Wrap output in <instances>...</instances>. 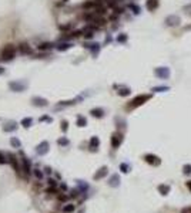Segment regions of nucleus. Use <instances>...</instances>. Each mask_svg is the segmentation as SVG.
Returning a JSON list of instances; mask_svg holds the SVG:
<instances>
[{
  "label": "nucleus",
  "instance_id": "1",
  "mask_svg": "<svg viewBox=\"0 0 191 213\" xmlns=\"http://www.w3.org/2000/svg\"><path fill=\"white\" fill-rule=\"evenodd\" d=\"M150 98H151V94H140V95L134 97V98L127 104V110H134L137 106L143 105V104H144L146 101H148Z\"/></svg>",
  "mask_w": 191,
  "mask_h": 213
},
{
  "label": "nucleus",
  "instance_id": "2",
  "mask_svg": "<svg viewBox=\"0 0 191 213\" xmlns=\"http://www.w3.org/2000/svg\"><path fill=\"white\" fill-rule=\"evenodd\" d=\"M16 56V46L14 44H6L2 50V58L4 61H12Z\"/></svg>",
  "mask_w": 191,
  "mask_h": 213
},
{
  "label": "nucleus",
  "instance_id": "3",
  "mask_svg": "<svg viewBox=\"0 0 191 213\" xmlns=\"http://www.w3.org/2000/svg\"><path fill=\"white\" fill-rule=\"evenodd\" d=\"M7 155V159H9V163H10L12 166H13V169L16 170V173L19 175V176H21V165L19 163V159H17L16 156H14L13 153H6Z\"/></svg>",
  "mask_w": 191,
  "mask_h": 213
},
{
  "label": "nucleus",
  "instance_id": "4",
  "mask_svg": "<svg viewBox=\"0 0 191 213\" xmlns=\"http://www.w3.org/2000/svg\"><path fill=\"white\" fill-rule=\"evenodd\" d=\"M20 158H21V170H23L24 173H26V176H29L31 173V161L29 159V158L24 156V153L20 152Z\"/></svg>",
  "mask_w": 191,
  "mask_h": 213
},
{
  "label": "nucleus",
  "instance_id": "5",
  "mask_svg": "<svg viewBox=\"0 0 191 213\" xmlns=\"http://www.w3.org/2000/svg\"><path fill=\"white\" fill-rule=\"evenodd\" d=\"M154 74L161 80H167V78H170V68L168 67H157L154 70Z\"/></svg>",
  "mask_w": 191,
  "mask_h": 213
},
{
  "label": "nucleus",
  "instance_id": "6",
  "mask_svg": "<svg viewBox=\"0 0 191 213\" xmlns=\"http://www.w3.org/2000/svg\"><path fill=\"white\" fill-rule=\"evenodd\" d=\"M121 142H123V134L114 132L113 135H111V147H113L114 149H117V148L121 145Z\"/></svg>",
  "mask_w": 191,
  "mask_h": 213
},
{
  "label": "nucleus",
  "instance_id": "7",
  "mask_svg": "<svg viewBox=\"0 0 191 213\" xmlns=\"http://www.w3.org/2000/svg\"><path fill=\"white\" fill-rule=\"evenodd\" d=\"M49 149H50V145H49V142H47V141H43V142H40L39 145H37L36 152H37V155L43 156V155H46V153L49 152Z\"/></svg>",
  "mask_w": 191,
  "mask_h": 213
},
{
  "label": "nucleus",
  "instance_id": "8",
  "mask_svg": "<svg viewBox=\"0 0 191 213\" xmlns=\"http://www.w3.org/2000/svg\"><path fill=\"white\" fill-rule=\"evenodd\" d=\"M180 23H181L180 17L175 16V14H171V16L165 17V24H167L168 27H175V26H178Z\"/></svg>",
  "mask_w": 191,
  "mask_h": 213
},
{
  "label": "nucleus",
  "instance_id": "9",
  "mask_svg": "<svg viewBox=\"0 0 191 213\" xmlns=\"http://www.w3.org/2000/svg\"><path fill=\"white\" fill-rule=\"evenodd\" d=\"M9 88L12 91H14V93H21L26 88V84L19 83V81H12V83H9Z\"/></svg>",
  "mask_w": 191,
  "mask_h": 213
},
{
  "label": "nucleus",
  "instance_id": "10",
  "mask_svg": "<svg viewBox=\"0 0 191 213\" xmlns=\"http://www.w3.org/2000/svg\"><path fill=\"white\" fill-rule=\"evenodd\" d=\"M144 161H146L147 163H150V165H157V166L161 163V159H160V158H158L157 155H151V153H147V155H146V156H144Z\"/></svg>",
  "mask_w": 191,
  "mask_h": 213
},
{
  "label": "nucleus",
  "instance_id": "11",
  "mask_svg": "<svg viewBox=\"0 0 191 213\" xmlns=\"http://www.w3.org/2000/svg\"><path fill=\"white\" fill-rule=\"evenodd\" d=\"M31 102H33V105H36V106H47L49 105V101H47L46 98H43V97H33V98H31Z\"/></svg>",
  "mask_w": 191,
  "mask_h": 213
},
{
  "label": "nucleus",
  "instance_id": "12",
  "mask_svg": "<svg viewBox=\"0 0 191 213\" xmlns=\"http://www.w3.org/2000/svg\"><path fill=\"white\" fill-rule=\"evenodd\" d=\"M108 173V168L107 166H101L100 169L97 170V172L94 173V176H93V179L94 180H100V179H103L106 175Z\"/></svg>",
  "mask_w": 191,
  "mask_h": 213
},
{
  "label": "nucleus",
  "instance_id": "13",
  "mask_svg": "<svg viewBox=\"0 0 191 213\" xmlns=\"http://www.w3.org/2000/svg\"><path fill=\"white\" fill-rule=\"evenodd\" d=\"M19 50H20V53L24 54V56H26V54H31V53H33V48H31V47L29 46L27 43H20V44H19Z\"/></svg>",
  "mask_w": 191,
  "mask_h": 213
},
{
  "label": "nucleus",
  "instance_id": "14",
  "mask_svg": "<svg viewBox=\"0 0 191 213\" xmlns=\"http://www.w3.org/2000/svg\"><path fill=\"white\" fill-rule=\"evenodd\" d=\"M158 7V0H147L146 2V9L148 11H154Z\"/></svg>",
  "mask_w": 191,
  "mask_h": 213
},
{
  "label": "nucleus",
  "instance_id": "15",
  "mask_svg": "<svg viewBox=\"0 0 191 213\" xmlns=\"http://www.w3.org/2000/svg\"><path fill=\"white\" fill-rule=\"evenodd\" d=\"M17 127H19V124L17 122H9L3 127V131L4 132H13V131L17 129Z\"/></svg>",
  "mask_w": 191,
  "mask_h": 213
},
{
  "label": "nucleus",
  "instance_id": "16",
  "mask_svg": "<svg viewBox=\"0 0 191 213\" xmlns=\"http://www.w3.org/2000/svg\"><path fill=\"white\" fill-rule=\"evenodd\" d=\"M90 114L94 118H103L104 117V110L103 108H93V110L90 111Z\"/></svg>",
  "mask_w": 191,
  "mask_h": 213
},
{
  "label": "nucleus",
  "instance_id": "17",
  "mask_svg": "<svg viewBox=\"0 0 191 213\" xmlns=\"http://www.w3.org/2000/svg\"><path fill=\"white\" fill-rule=\"evenodd\" d=\"M98 145H100V139H98L97 137H91V139H90V148H91V151H97Z\"/></svg>",
  "mask_w": 191,
  "mask_h": 213
},
{
  "label": "nucleus",
  "instance_id": "18",
  "mask_svg": "<svg viewBox=\"0 0 191 213\" xmlns=\"http://www.w3.org/2000/svg\"><path fill=\"white\" fill-rule=\"evenodd\" d=\"M108 185L113 188H117L118 185H120V178H118V175H113V176L110 178V180H108Z\"/></svg>",
  "mask_w": 191,
  "mask_h": 213
},
{
  "label": "nucleus",
  "instance_id": "19",
  "mask_svg": "<svg viewBox=\"0 0 191 213\" xmlns=\"http://www.w3.org/2000/svg\"><path fill=\"white\" fill-rule=\"evenodd\" d=\"M94 29H91V27H88V29H84L83 30V36H84V39H93V36H94Z\"/></svg>",
  "mask_w": 191,
  "mask_h": 213
},
{
  "label": "nucleus",
  "instance_id": "20",
  "mask_svg": "<svg viewBox=\"0 0 191 213\" xmlns=\"http://www.w3.org/2000/svg\"><path fill=\"white\" fill-rule=\"evenodd\" d=\"M117 94L120 97H127V95H130L131 94V90L128 88V87H123V88H120V90L117 91Z\"/></svg>",
  "mask_w": 191,
  "mask_h": 213
},
{
  "label": "nucleus",
  "instance_id": "21",
  "mask_svg": "<svg viewBox=\"0 0 191 213\" xmlns=\"http://www.w3.org/2000/svg\"><path fill=\"white\" fill-rule=\"evenodd\" d=\"M73 47V44L71 43H60L59 46H57V50L59 51H66V50H69V48H71Z\"/></svg>",
  "mask_w": 191,
  "mask_h": 213
},
{
  "label": "nucleus",
  "instance_id": "22",
  "mask_svg": "<svg viewBox=\"0 0 191 213\" xmlns=\"http://www.w3.org/2000/svg\"><path fill=\"white\" fill-rule=\"evenodd\" d=\"M20 124H21V125H23L24 128H30V127H31V124H33V118H30V117L23 118Z\"/></svg>",
  "mask_w": 191,
  "mask_h": 213
},
{
  "label": "nucleus",
  "instance_id": "23",
  "mask_svg": "<svg viewBox=\"0 0 191 213\" xmlns=\"http://www.w3.org/2000/svg\"><path fill=\"white\" fill-rule=\"evenodd\" d=\"M86 47H87V48H90L91 51H93V54H97L98 51H100V44H86Z\"/></svg>",
  "mask_w": 191,
  "mask_h": 213
},
{
  "label": "nucleus",
  "instance_id": "24",
  "mask_svg": "<svg viewBox=\"0 0 191 213\" xmlns=\"http://www.w3.org/2000/svg\"><path fill=\"white\" fill-rule=\"evenodd\" d=\"M86 125H87V120H86L83 115H79L77 117V127L83 128V127H86Z\"/></svg>",
  "mask_w": 191,
  "mask_h": 213
},
{
  "label": "nucleus",
  "instance_id": "25",
  "mask_svg": "<svg viewBox=\"0 0 191 213\" xmlns=\"http://www.w3.org/2000/svg\"><path fill=\"white\" fill-rule=\"evenodd\" d=\"M10 145L13 148H21V142H20V139H17V138H12L10 139Z\"/></svg>",
  "mask_w": 191,
  "mask_h": 213
},
{
  "label": "nucleus",
  "instance_id": "26",
  "mask_svg": "<svg viewBox=\"0 0 191 213\" xmlns=\"http://www.w3.org/2000/svg\"><path fill=\"white\" fill-rule=\"evenodd\" d=\"M74 209H76V206H74V205H66V206H63L61 212H63V213H71V212H74Z\"/></svg>",
  "mask_w": 191,
  "mask_h": 213
},
{
  "label": "nucleus",
  "instance_id": "27",
  "mask_svg": "<svg viewBox=\"0 0 191 213\" xmlns=\"http://www.w3.org/2000/svg\"><path fill=\"white\" fill-rule=\"evenodd\" d=\"M76 104V100H69V101H60L57 104V106H69V105H73Z\"/></svg>",
  "mask_w": 191,
  "mask_h": 213
},
{
  "label": "nucleus",
  "instance_id": "28",
  "mask_svg": "<svg viewBox=\"0 0 191 213\" xmlns=\"http://www.w3.org/2000/svg\"><path fill=\"white\" fill-rule=\"evenodd\" d=\"M158 190H160L161 195H167V193L170 192V188H168L167 185H160V186H158Z\"/></svg>",
  "mask_w": 191,
  "mask_h": 213
},
{
  "label": "nucleus",
  "instance_id": "29",
  "mask_svg": "<svg viewBox=\"0 0 191 213\" xmlns=\"http://www.w3.org/2000/svg\"><path fill=\"white\" fill-rule=\"evenodd\" d=\"M9 162V159H7V155L3 152V151H0V165H4V163Z\"/></svg>",
  "mask_w": 191,
  "mask_h": 213
},
{
  "label": "nucleus",
  "instance_id": "30",
  "mask_svg": "<svg viewBox=\"0 0 191 213\" xmlns=\"http://www.w3.org/2000/svg\"><path fill=\"white\" fill-rule=\"evenodd\" d=\"M51 48H53L51 43H43L41 46H39V50H51Z\"/></svg>",
  "mask_w": 191,
  "mask_h": 213
},
{
  "label": "nucleus",
  "instance_id": "31",
  "mask_svg": "<svg viewBox=\"0 0 191 213\" xmlns=\"http://www.w3.org/2000/svg\"><path fill=\"white\" fill-rule=\"evenodd\" d=\"M57 143H59V145H60V147H67V145H69V143H70V142H69V139H67V138H60V139H57Z\"/></svg>",
  "mask_w": 191,
  "mask_h": 213
},
{
  "label": "nucleus",
  "instance_id": "32",
  "mask_svg": "<svg viewBox=\"0 0 191 213\" xmlns=\"http://www.w3.org/2000/svg\"><path fill=\"white\" fill-rule=\"evenodd\" d=\"M127 39H128V37H127V34H118V36H117V41H118V43H126V41H127Z\"/></svg>",
  "mask_w": 191,
  "mask_h": 213
},
{
  "label": "nucleus",
  "instance_id": "33",
  "mask_svg": "<svg viewBox=\"0 0 191 213\" xmlns=\"http://www.w3.org/2000/svg\"><path fill=\"white\" fill-rule=\"evenodd\" d=\"M170 90V88H168V87H154V88H153V90L151 91H157V93H164V91H168Z\"/></svg>",
  "mask_w": 191,
  "mask_h": 213
},
{
  "label": "nucleus",
  "instance_id": "34",
  "mask_svg": "<svg viewBox=\"0 0 191 213\" xmlns=\"http://www.w3.org/2000/svg\"><path fill=\"white\" fill-rule=\"evenodd\" d=\"M60 125H61V131H63V132H67V129H69V122L66 120H63L60 122Z\"/></svg>",
  "mask_w": 191,
  "mask_h": 213
},
{
  "label": "nucleus",
  "instance_id": "35",
  "mask_svg": "<svg viewBox=\"0 0 191 213\" xmlns=\"http://www.w3.org/2000/svg\"><path fill=\"white\" fill-rule=\"evenodd\" d=\"M130 9H131L133 11H134V14H138V13H140V7H138L137 4H133V3H131V4H130Z\"/></svg>",
  "mask_w": 191,
  "mask_h": 213
},
{
  "label": "nucleus",
  "instance_id": "36",
  "mask_svg": "<svg viewBox=\"0 0 191 213\" xmlns=\"http://www.w3.org/2000/svg\"><path fill=\"white\" fill-rule=\"evenodd\" d=\"M71 27H73V24H63V26L60 24V30H63V31H69V30H71Z\"/></svg>",
  "mask_w": 191,
  "mask_h": 213
},
{
  "label": "nucleus",
  "instance_id": "37",
  "mask_svg": "<svg viewBox=\"0 0 191 213\" xmlns=\"http://www.w3.org/2000/svg\"><path fill=\"white\" fill-rule=\"evenodd\" d=\"M183 172H184L185 175H190L191 173V165H188V163L187 165H184V166H183Z\"/></svg>",
  "mask_w": 191,
  "mask_h": 213
},
{
  "label": "nucleus",
  "instance_id": "38",
  "mask_svg": "<svg viewBox=\"0 0 191 213\" xmlns=\"http://www.w3.org/2000/svg\"><path fill=\"white\" fill-rule=\"evenodd\" d=\"M120 169H121V172H123V173H127L130 168H128L127 163H121V165H120Z\"/></svg>",
  "mask_w": 191,
  "mask_h": 213
},
{
  "label": "nucleus",
  "instance_id": "39",
  "mask_svg": "<svg viewBox=\"0 0 191 213\" xmlns=\"http://www.w3.org/2000/svg\"><path fill=\"white\" fill-rule=\"evenodd\" d=\"M34 176L37 178V179H41V178H43V172H41V170H39V169H34Z\"/></svg>",
  "mask_w": 191,
  "mask_h": 213
},
{
  "label": "nucleus",
  "instance_id": "40",
  "mask_svg": "<svg viewBox=\"0 0 191 213\" xmlns=\"http://www.w3.org/2000/svg\"><path fill=\"white\" fill-rule=\"evenodd\" d=\"M123 11H124V9H123V7H117V6L114 7V13H116V14H121V13H123Z\"/></svg>",
  "mask_w": 191,
  "mask_h": 213
},
{
  "label": "nucleus",
  "instance_id": "41",
  "mask_svg": "<svg viewBox=\"0 0 191 213\" xmlns=\"http://www.w3.org/2000/svg\"><path fill=\"white\" fill-rule=\"evenodd\" d=\"M183 10H185L187 14H191V4H187V6L183 7Z\"/></svg>",
  "mask_w": 191,
  "mask_h": 213
},
{
  "label": "nucleus",
  "instance_id": "42",
  "mask_svg": "<svg viewBox=\"0 0 191 213\" xmlns=\"http://www.w3.org/2000/svg\"><path fill=\"white\" fill-rule=\"evenodd\" d=\"M40 121H46V122H53V118H51V117H47V115H46V117H41Z\"/></svg>",
  "mask_w": 191,
  "mask_h": 213
},
{
  "label": "nucleus",
  "instance_id": "43",
  "mask_svg": "<svg viewBox=\"0 0 191 213\" xmlns=\"http://www.w3.org/2000/svg\"><path fill=\"white\" fill-rule=\"evenodd\" d=\"M47 183H49L50 186H54V188H56V180L51 179V178H49V179H47Z\"/></svg>",
  "mask_w": 191,
  "mask_h": 213
},
{
  "label": "nucleus",
  "instance_id": "44",
  "mask_svg": "<svg viewBox=\"0 0 191 213\" xmlns=\"http://www.w3.org/2000/svg\"><path fill=\"white\" fill-rule=\"evenodd\" d=\"M67 199H69V197L66 196V195H59V200H60V202H61V200H63V202H66Z\"/></svg>",
  "mask_w": 191,
  "mask_h": 213
},
{
  "label": "nucleus",
  "instance_id": "45",
  "mask_svg": "<svg viewBox=\"0 0 191 213\" xmlns=\"http://www.w3.org/2000/svg\"><path fill=\"white\" fill-rule=\"evenodd\" d=\"M46 193H51V195H53V193H56V188H54V186H51V189H50V188H49V189L46 190Z\"/></svg>",
  "mask_w": 191,
  "mask_h": 213
},
{
  "label": "nucleus",
  "instance_id": "46",
  "mask_svg": "<svg viewBox=\"0 0 191 213\" xmlns=\"http://www.w3.org/2000/svg\"><path fill=\"white\" fill-rule=\"evenodd\" d=\"M71 197H77L79 196V190L76 189V190H73V192H71V195H70Z\"/></svg>",
  "mask_w": 191,
  "mask_h": 213
},
{
  "label": "nucleus",
  "instance_id": "47",
  "mask_svg": "<svg viewBox=\"0 0 191 213\" xmlns=\"http://www.w3.org/2000/svg\"><path fill=\"white\" fill-rule=\"evenodd\" d=\"M44 172H46V173H47V175H50V173H51V168L46 166V168H44Z\"/></svg>",
  "mask_w": 191,
  "mask_h": 213
},
{
  "label": "nucleus",
  "instance_id": "48",
  "mask_svg": "<svg viewBox=\"0 0 191 213\" xmlns=\"http://www.w3.org/2000/svg\"><path fill=\"white\" fill-rule=\"evenodd\" d=\"M60 188H61V189H63V190H67V185H66V183H61V185H60Z\"/></svg>",
  "mask_w": 191,
  "mask_h": 213
},
{
  "label": "nucleus",
  "instance_id": "49",
  "mask_svg": "<svg viewBox=\"0 0 191 213\" xmlns=\"http://www.w3.org/2000/svg\"><path fill=\"white\" fill-rule=\"evenodd\" d=\"M187 186H188V189L191 190V180H188V182H187Z\"/></svg>",
  "mask_w": 191,
  "mask_h": 213
},
{
  "label": "nucleus",
  "instance_id": "50",
  "mask_svg": "<svg viewBox=\"0 0 191 213\" xmlns=\"http://www.w3.org/2000/svg\"><path fill=\"white\" fill-rule=\"evenodd\" d=\"M4 73V68H3V67H0V74H3Z\"/></svg>",
  "mask_w": 191,
  "mask_h": 213
},
{
  "label": "nucleus",
  "instance_id": "51",
  "mask_svg": "<svg viewBox=\"0 0 191 213\" xmlns=\"http://www.w3.org/2000/svg\"><path fill=\"white\" fill-rule=\"evenodd\" d=\"M114 2H116V3H120V2H123V0H114Z\"/></svg>",
  "mask_w": 191,
  "mask_h": 213
}]
</instances>
